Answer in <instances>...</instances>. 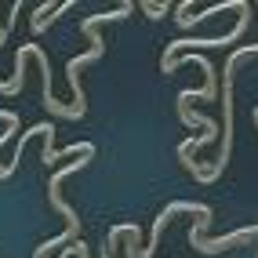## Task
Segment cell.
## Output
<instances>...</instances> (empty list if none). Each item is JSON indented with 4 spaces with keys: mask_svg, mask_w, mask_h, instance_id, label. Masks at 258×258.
I'll return each instance as SVG.
<instances>
[{
    "mask_svg": "<svg viewBox=\"0 0 258 258\" xmlns=\"http://www.w3.org/2000/svg\"><path fill=\"white\" fill-rule=\"evenodd\" d=\"M204 229H208V218H197V226L189 229V240H193V247L204 251V254H218V251H229L236 244H244V240H254L258 236V226H247V229H236L229 236H218V240H208L204 236Z\"/></svg>",
    "mask_w": 258,
    "mask_h": 258,
    "instance_id": "6",
    "label": "cell"
},
{
    "mask_svg": "<svg viewBox=\"0 0 258 258\" xmlns=\"http://www.w3.org/2000/svg\"><path fill=\"white\" fill-rule=\"evenodd\" d=\"M88 164H91V157H80V160H73L70 167H62V171H55V175H51V182H47V204H51V208H55V211L66 218V233H62V236H55V240H44V244L33 251V258H47V251H55V247H62V244H77V240H80V218H77V211L70 208V204L62 200L58 185L70 178V175L84 171Z\"/></svg>",
    "mask_w": 258,
    "mask_h": 258,
    "instance_id": "3",
    "label": "cell"
},
{
    "mask_svg": "<svg viewBox=\"0 0 258 258\" xmlns=\"http://www.w3.org/2000/svg\"><path fill=\"white\" fill-rule=\"evenodd\" d=\"M182 211H189V215H197V218H208L211 222V208L208 204H193V200H175V204H167V208L153 218V229H149V244L142 247V251H135L139 247V240H142V229H135L131 236H127V251H124V258H153V251L160 247V233H164V226L175 215H182Z\"/></svg>",
    "mask_w": 258,
    "mask_h": 258,
    "instance_id": "4",
    "label": "cell"
},
{
    "mask_svg": "<svg viewBox=\"0 0 258 258\" xmlns=\"http://www.w3.org/2000/svg\"><path fill=\"white\" fill-rule=\"evenodd\" d=\"M0 44H8V29L4 26H0Z\"/></svg>",
    "mask_w": 258,
    "mask_h": 258,
    "instance_id": "11",
    "label": "cell"
},
{
    "mask_svg": "<svg viewBox=\"0 0 258 258\" xmlns=\"http://www.w3.org/2000/svg\"><path fill=\"white\" fill-rule=\"evenodd\" d=\"M131 11H135V4H131V0H124V4H116V8L102 11V15H88V19L80 22V33L91 40V47L84 51V55L70 58V66H66V73H70V88H73V106H77L80 113H88V106H84V88H80V70L106 55V40L98 37V22H120V19H127Z\"/></svg>",
    "mask_w": 258,
    "mask_h": 258,
    "instance_id": "1",
    "label": "cell"
},
{
    "mask_svg": "<svg viewBox=\"0 0 258 258\" xmlns=\"http://www.w3.org/2000/svg\"><path fill=\"white\" fill-rule=\"evenodd\" d=\"M139 11H146V19H153V22H160L164 15L171 11V4H167V0H164V4H160V0H142V4H139Z\"/></svg>",
    "mask_w": 258,
    "mask_h": 258,
    "instance_id": "9",
    "label": "cell"
},
{
    "mask_svg": "<svg viewBox=\"0 0 258 258\" xmlns=\"http://www.w3.org/2000/svg\"><path fill=\"white\" fill-rule=\"evenodd\" d=\"M178 116H182V124H189V127L218 131V127H215V120H211V116H204V113H193V109H189V102H178Z\"/></svg>",
    "mask_w": 258,
    "mask_h": 258,
    "instance_id": "8",
    "label": "cell"
},
{
    "mask_svg": "<svg viewBox=\"0 0 258 258\" xmlns=\"http://www.w3.org/2000/svg\"><path fill=\"white\" fill-rule=\"evenodd\" d=\"M70 254H77V258H88V244H80V240H77L73 247H62V254H58V258H70Z\"/></svg>",
    "mask_w": 258,
    "mask_h": 258,
    "instance_id": "10",
    "label": "cell"
},
{
    "mask_svg": "<svg viewBox=\"0 0 258 258\" xmlns=\"http://www.w3.org/2000/svg\"><path fill=\"white\" fill-rule=\"evenodd\" d=\"M254 51H258V44H244L240 51L229 55L226 70H222V113H226V127H222V146L215 153V160L208 164V171H204V182H215L222 171H226V164H229V149H233V70L247 55H254Z\"/></svg>",
    "mask_w": 258,
    "mask_h": 258,
    "instance_id": "2",
    "label": "cell"
},
{
    "mask_svg": "<svg viewBox=\"0 0 258 258\" xmlns=\"http://www.w3.org/2000/svg\"><path fill=\"white\" fill-rule=\"evenodd\" d=\"M247 22H251V15L244 11L240 15V22L226 33V37H182V40H171L167 47H164V58H160V70H164V77H171L175 73V62L182 58V51H193V47H222V44H233V40H240L244 37V29H247Z\"/></svg>",
    "mask_w": 258,
    "mask_h": 258,
    "instance_id": "5",
    "label": "cell"
},
{
    "mask_svg": "<svg viewBox=\"0 0 258 258\" xmlns=\"http://www.w3.org/2000/svg\"><path fill=\"white\" fill-rule=\"evenodd\" d=\"M37 51H40V44H22L19 47V55H15V73H11V80H0V95H19L26 88V62L37 58Z\"/></svg>",
    "mask_w": 258,
    "mask_h": 258,
    "instance_id": "7",
    "label": "cell"
}]
</instances>
